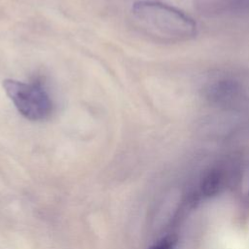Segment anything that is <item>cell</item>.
<instances>
[{
  "label": "cell",
  "mask_w": 249,
  "mask_h": 249,
  "mask_svg": "<svg viewBox=\"0 0 249 249\" xmlns=\"http://www.w3.org/2000/svg\"><path fill=\"white\" fill-rule=\"evenodd\" d=\"M132 13L150 32L169 42L189 40L196 33V23L190 16L164 3L137 1Z\"/></svg>",
  "instance_id": "1"
},
{
  "label": "cell",
  "mask_w": 249,
  "mask_h": 249,
  "mask_svg": "<svg viewBox=\"0 0 249 249\" xmlns=\"http://www.w3.org/2000/svg\"><path fill=\"white\" fill-rule=\"evenodd\" d=\"M3 88L24 118L30 121H42L52 114V100L40 85L7 79L3 81Z\"/></svg>",
  "instance_id": "2"
},
{
  "label": "cell",
  "mask_w": 249,
  "mask_h": 249,
  "mask_svg": "<svg viewBox=\"0 0 249 249\" xmlns=\"http://www.w3.org/2000/svg\"><path fill=\"white\" fill-rule=\"evenodd\" d=\"M224 174L220 169L213 168L207 171L201 179V192L206 196L217 195L223 187Z\"/></svg>",
  "instance_id": "3"
},
{
  "label": "cell",
  "mask_w": 249,
  "mask_h": 249,
  "mask_svg": "<svg viewBox=\"0 0 249 249\" xmlns=\"http://www.w3.org/2000/svg\"><path fill=\"white\" fill-rule=\"evenodd\" d=\"M177 236L174 234H168L160 239H159L156 243H154L149 249H175L177 245Z\"/></svg>",
  "instance_id": "4"
}]
</instances>
